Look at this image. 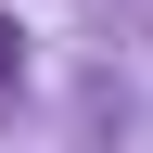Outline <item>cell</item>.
I'll return each mask as SVG.
<instances>
[{
  "label": "cell",
  "instance_id": "cell-1",
  "mask_svg": "<svg viewBox=\"0 0 153 153\" xmlns=\"http://www.w3.org/2000/svg\"><path fill=\"white\" fill-rule=\"evenodd\" d=\"M13 64H26V38H13V26H0V89H13Z\"/></svg>",
  "mask_w": 153,
  "mask_h": 153
}]
</instances>
